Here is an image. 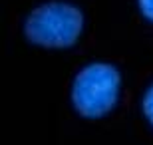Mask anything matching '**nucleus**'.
Instances as JSON below:
<instances>
[{"label": "nucleus", "mask_w": 153, "mask_h": 145, "mask_svg": "<svg viewBox=\"0 0 153 145\" xmlns=\"http://www.w3.org/2000/svg\"><path fill=\"white\" fill-rule=\"evenodd\" d=\"M84 12L72 2L50 0L36 6L24 20V36L30 44L48 50H66L78 44L84 32Z\"/></svg>", "instance_id": "nucleus-1"}, {"label": "nucleus", "mask_w": 153, "mask_h": 145, "mask_svg": "<svg viewBox=\"0 0 153 145\" xmlns=\"http://www.w3.org/2000/svg\"><path fill=\"white\" fill-rule=\"evenodd\" d=\"M121 95V74L114 64L91 62L76 74L70 100L74 109L85 119L105 117Z\"/></svg>", "instance_id": "nucleus-2"}, {"label": "nucleus", "mask_w": 153, "mask_h": 145, "mask_svg": "<svg viewBox=\"0 0 153 145\" xmlns=\"http://www.w3.org/2000/svg\"><path fill=\"white\" fill-rule=\"evenodd\" d=\"M143 115L147 117V121L153 125V84L147 88V91H145V95H143Z\"/></svg>", "instance_id": "nucleus-3"}, {"label": "nucleus", "mask_w": 153, "mask_h": 145, "mask_svg": "<svg viewBox=\"0 0 153 145\" xmlns=\"http://www.w3.org/2000/svg\"><path fill=\"white\" fill-rule=\"evenodd\" d=\"M137 6H139V12L143 14V18L153 22V0H137Z\"/></svg>", "instance_id": "nucleus-4"}]
</instances>
